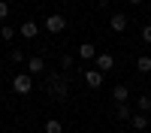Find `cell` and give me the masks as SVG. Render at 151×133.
Masks as SVG:
<instances>
[{
    "label": "cell",
    "mask_w": 151,
    "mask_h": 133,
    "mask_svg": "<svg viewBox=\"0 0 151 133\" xmlns=\"http://www.w3.org/2000/svg\"><path fill=\"white\" fill-rule=\"evenodd\" d=\"M136 109H139V112H148L151 109V94H142L139 100H136Z\"/></svg>",
    "instance_id": "obj_15"
},
{
    "label": "cell",
    "mask_w": 151,
    "mask_h": 133,
    "mask_svg": "<svg viewBox=\"0 0 151 133\" xmlns=\"http://www.w3.org/2000/svg\"><path fill=\"white\" fill-rule=\"evenodd\" d=\"M130 124H133V130H145V127H148V115H145V112H136V115L130 118Z\"/></svg>",
    "instance_id": "obj_12"
},
{
    "label": "cell",
    "mask_w": 151,
    "mask_h": 133,
    "mask_svg": "<svg viewBox=\"0 0 151 133\" xmlns=\"http://www.w3.org/2000/svg\"><path fill=\"white\" fill-rule=\"evenodd\" d=\"M12 91H15V94H30L33 91V76H30V73H18V76H12Z\"/></svg>",
    "instance_id": "obj_1"
},
{
    "label": "cell",
    "mask_w": 151,
    "mask_h": 133,
    "mask_svg": "<svg viewBox=\"0 0 151 133\" xmlns=\"http://www.w3.org/2000/svg\"><path fill=\"white\" fill-rule=\"evenodd\" d=\"M115 118H118V121H130V118H133V109H130L127 103H118V106H115Z\"/></svg>",
    "instance_id": "obj_9"
},
{
    "label": "cell",
    "mask_w": 151,
    "mask_h": 133,
    "mask_svg": "<svg viewBox=\"0 0 151 133\" xmlns=\"http://www.w3.org/2000/svg\"><path fill=\"white\" fill-rule=\"evenodd\" d=\"M9 15V3H6V0H0V18H6Z\"/></svg>",
    "instance_id": "obj_20"
},
{
    "label": "cell",
    "mask_w": 151,
    "mask_h": 133,
    "mask_svg": "<svg viewBox=\"0 0 151 133\" xmlns=\"http://www.w3.org/2000/svg\"><path fill=\"white\" fill-rule=\"evenodd\" d=\"M97 3H100V6H106V3H115V0H97Z\"/></svg>",
    "instance_id": "obj_21"
},
{
    "label": "cell",
    "mask_w": 151,
    "mask_h": 133,
    "mask_svg": "<svg viewBox=\"0 0 151 133\" xmlns=\"http://www.w3.org/2000/svg\"><path fill=\"white\" fill-rule=\"evenodd\" d=\"M60 67L70 70V67H73V55H60Z\"/></svg>",
    "instance_id": "obj_18"
},
{
    "label": "cell",
    "mask_w": 151,
    "mask_h": 133,
    "mask_svg": "<svg viewBox=\"0 0 151 133\" xmlns=\"http://www.w3.org/2000/svg\"><path fill=\"white\" fill-rule=\"evenodd\" d=\"M18 33L24 36V40H33V36H40V24H36L33 18H27V21H24L21 27H18Z\"/></svg>",
    "instance_id": "obj_4"
},
{
    "label": "cell",
    "mask_w": 151,
    "mask_h": 133,
    "mask_svg": "<svg viewBox=\"0 0 151 133\" xmlns=\"http://www.w3.org/2000/svg\"><path fill=\"white\" fill-rule=\"evenodd\" d=\"M112 97H115V103H127L130 88H124V85H115V88H112Z\"/></svg>",
    "instance_id": "obj_10"
},
{
    "label": "cell",
    "mask_w": 151,
    "mask_h": 133,
    "mask_svg": "<svg viewBox=\"0 0 151 133\" xmlns=\"http://www.w3.org/2000/svg\"><path fill=\"white\" fill-rule=\"evenodd\" d=\"M12 64H24V52H21V48H12Z\"/></svg>",
    "instance_id": "obj_16"
},
{
    "label": "cell",
    "mask_w": 151,
    "mask_h": 133,
    "mask_svg": "<svg viewBox=\"0 0 151 133\" xmlns=\"http://www.w3.org/2000/svg\"><path fill=\"white\" fill-rule=\"evenodd\" d=\"M100 52H97V48H94V42H79V58L82 60H94Z\"/></svg>",
    "instance_id": "obj_8"
},
{
    "label": "cell",
    "mask_w": 151,
    "mask_h": 133,
    "mask_svg": "<svg viewBox=\"0 0 151 133\" xmlns=\"http://www.w3.org/2000/svg\"><path fill=\"white\" fill-rule=\"evenodd\" d=\"M64 27H67V18H64V15H48V18H45V30H48V33H60Z\"/></svg>",
    "instance_id": "obj_3"
},
{
    "label": "cell",
    "mask_w": 151,
    "mask_h": 133,
    "mask_svg": "<svg viewBox=\"0 0 151 133\" xmlns=\"http://www.w3.org/2000/svg\"><path fill=\"white\" fill-rule=\"evenodd\" d=\"M45 133H64V124H60L58 118H48L45 121Z\"/></svg>",
    "instance_id": "obj_14"
},
{
    "label": "cell",
    "mask_w": 151,
    "mask_h": 133,
    "mask_svg": "<svg viewBox=\"0 0 151 133\" xmlns=\"http://www.w3.org/2000/svg\"><path fill=\"white\" fill-rule=\"evenodd\" d=\"M127 3H142V0H127Z\"/></svg>",
    "instance_id": "obj_22"
},
{
    "label": "cell",
    "mask_w": 151,
    "mask_h": 133,
    "mask_svg": "<svg viewBox=\"0 0 151 133\" xmlns=\"http://www.w3.org/2000/svg\"><path fill=\"white\" fill-rule=\"evenodd\" d=\"M85 85H88V88H100V85H103V73H100L97 67L85 70Z\"/></svg>",
    "instance_id": "obj_6"
},
{
    "label": "cell",
    "mask_w": 151,
    "mask_h": 133,
    "mask_svg": "<svg viewBox=\"0 0 151 133\" xmlns=\"http://www.w3.org/2000/svg\"><path fill=\"white\" fill-rule=\"evenodd\" d=\"M12 33H15V30H12L9 24H3V27H0V36H3V40H12Z\"/></svg>",
    "instance_id": "obj_17"
},
{
    "label": "cell",
    "mask_w": 151,
    "mask_h": 133,
    "mask_svg": "<svg viewBox=\"0 0 151 133\" xmlns=\"http://www.w3.org/2000/svg\"><path fill=\"white\" fill-rule=\"evenodd\" d=\"M48 88H52V97H55V100H67V94H70L67 79H60V76H48Z\"/></svg>",
    "instance_id": "obj_2"
},
{
    "label": "cell",
    "mask_w": 151,
    "mask_h": 133,
    "mask_svg": "<svg viewBox=\"0 0 151 133\" xmlns=\"http://www.w3.org/2000/svg\"><path fill=\"white\" fill-rule=\"evenodd\" d=\"M109 27L115 33H124V30H127V15H124V12H115V15L109 18Z\"/></svg>",
    "instance_id": "obj_7"
},
{
    "label": "cell",
    "mask_w": 151,
    "mask_h": 133,
    "mask_svg": "<svg viewBox=\"0 0 151 133\" xmlns=\"http://www.w3.org/2000/svg\"><path fill=\"white\" fill-rule=\"evenodd\" d=\"M136 70H139V73H151V55L136 58Z\"/></svg>",
    "instance_id": "obj_13"
},
{
    "label": "cell",
    "mask_w": 151,
    "mask_h": 133,
    "mask_svg": "<svg viewBox=\"0 0 151 133\" xmlns=\"http://www.w3.org/2000/svg\"><path fill=\"white\" fill-rule=\"evenodd\" d=\"M94 67H97L100 73H109L112 67H115V58H112V55H106V52H103V55H97V58H94Z\"/></svg>",
    "instance_id": "obj_5"
},
{
    "label": "cell",
    "mask_w": 151,
    "mask_h": 133,
    "mask_svg": "<svg viewBox=\"0 0 151 133\" xmlns=\"http://www.w3.org/2000/svg\"><path fill=\"white\" fill-rule=\"evenodd\" d=\"M142 42H151V24H145V27H142Z\"/></svg>",
    "instance_id": "obj_19"
},
{
    "label": "cell",
    "mask_w": 151,
    "mask_h": 133,
    "mask_svg": "<svg viewBox=\"0 0 151 133\" xmlns=\"http://www.w3.org/2000/svg\"><path fill=\"white\" fill-rule=\"evenodd\" d=\"M45 70V60L42 58H30L27 60V73H30V76H36V73H42Z\"/></svg>",
    "instance_id": "obj_11"
}]
</instances>
